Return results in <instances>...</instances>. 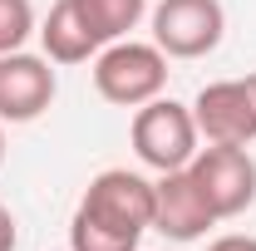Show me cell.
<instances>
[{"label":"cell","mask_w":256,"mask_h":251,"mask_svg":"<svg viewBox=\"0 0 256 251\" xmlns=\"http://www.w3.org/2000/svg\"><path fill=\"white\" fill-rule=\"evenodd\" d=\"M153 226V182L128 168H104L89 178L69 217V251H138Z\"/></svg>","instance_id":"1"},{"label":"cell","mask_w":256,"mask_h":251,"mask_svg":"<svg viewBox=\"0 0 256 251\" xmlns=\"http://www.w3.org/2000/svg\"><path fill=\"white\" fill-rule=\"evenodd\" d=\"M94 89L104 104L143 108L168 89V54L148 40H114L94 54Z\"/></svg>","instance_id":"2"},{"label":"cell","mask_w":256,"mask_h":251,"mask_svg":"<svg viewBox=\"0 0 256 251\" xmlns=\"http://www.w3.org/2000/svg\"><path fill=\"white\" fill-rule=\"evenodd\" d=\"M133 153L143 168L153 172H178L197 158V118H192V104H178V98H148L138 114H133Z\"/></svg>","instance_id":"3"},{"label":"cell","mask_w":256,"mask_h":251,"mask_svg":"<svg viewBox=\"0 0 256 251\" xmlns=\"http://www.w3.org/2000/svg\"><path fill=\"white\" fill-rule=\"evenodd\" d=\"M222 0H158L153 5V44L168 60H202L222 44Z\"/></svg>","instance_id":"4"},{"label":"cell","mask_w":256,"mask_h":251,"mask_svg":"<svg viewBox=\"0 0 256 251\" xmlns=\"http://www.w3.org/2000/svg\"><path fill=\"white\" fill-rule=\"evenodd\" d=\"M188 172L197 178L202 197L212 202L217 222L222 217H242L256 202V158L246 153V148L207 143V148H197V158L188 162Z\"/></svg>","instance_id":"5"},{"label":"cell","mask_w":256,"mask_h":251,"mask_svg":"<svg viewBox=\"0 0 256 251\" xmlns=\"http://www.w3.org/2000/svg\"><path fill=\"white\" fill-rule=\"evenodd\" d=\"M60 94L54 60L44 54H0V124H34Z\"/></svg>","instance_id":"6"},{"label":"cell","mask_w":256,"mask_h":251,"mask_svg":"<svg viewBox=\"0 0 256 251\" xmlns=\"http://www.w3.org/2000/svg\"><path fill=\"white\" fill-rule=\"evenodd\" d=\"M212 226H217V212L202 197V188L188 168L158 172V182H153V232H162L168 242H202Z\"/></svg>","instance_id":"7"},{"label":"cell","mask_w":256,"mask_h":251,"mask_svg":"<svg viewBox=\"0 0 256 251\" xmlns=\"http://www.w3.org/2000/svg\"><path fill=\"white\" fill-rule=\"evenodd\" d=\"M192 118L197 133L207 143H232V148H246L256 138V98L246 79H217L207 84L202 94L192 98Z\"/></svg>","instance_id":"8"},{"label":"cell","mask_w":256,"mask_h":251,"mask_svg":"<svg viewBox=\"0 0 256 251\" xmlns=\"http://www.w3.org/2000/svg\"><path fill=\"white\" fill-rule=\"evenodd\" d=\"M40 44H44V60H54V64H84V60H94L98 44L94 30L79 20V10H74V0H54L50 5V15H44V25H40Z\"/></svg>","instance_id":"9"},{"label":"cell","mask_w":256,"mask_h":251,"mask_svg":"<svg viewBox=\"0 0 256 251\" xmlns=\"http://www.w3.org/2000/svg\"><path fill=\"white\" fill-rule=\"evenodd\" d=\"M79 20L94 30L98 44L128 40V30H138V20L148 15V0H74Z\"/></svg>","instance_id":"10"},{"label":"cell","mask_w":256,"mask_h":251,"mask_svg":"<svg viewBox=\"0 0 256 251\" xmlns=\"http://www.w3.org/2000/svg\"><path fill=\"white\" fill-rule=\"evenodd\" d=\"M30 34H34V5L30 0H0V54L25 50Z\"/></svg>","instance_id":"11"},{"label":"cell","mask_w":256,"mask_h":251,"mask_svg":"<svg viewBox=\"0 0 256 251\" xmlns=\"http://www.w3.org/2000/svg\"><path fill=\"white\" fill-rule=\"evenodd\" d=\"M20 246V222H15V212L0 202V251H15Z\"/></svg>","instance_id":"12"},{"label":"cell","mask_w":256,"mask_h":251,"mask_svg":"<svg viewBox=\"0 0 256 251\" xmlns=\"http://www.w3.org/2000/svg\"><path fill=\"white\" fill-rule=\"evenodd\" d=\"M207 251H256V236H246V232H226V236H217Z\"/></svg>","instance_id":"13"},{"label":"cell","mask_w":256,"mask_h":251,"mask_svg":"<svg viewBox=\"0 0 256 251\" xmlns=\"http://www.w3.org/2000/svg\"><path fill=\"white\" fill-rule=\"evenodd\" d=\"M0 162H5V128H0Z\"/></svg>","instance_id":"14"},{"label":"cell","mask_w":256,"mask_h":251,"mask_svg":"<svg viewBox=\"0 0 256 251\" xmlns=\"http://www.w3.org/2000/svg\"><path fill=\"white\" fill-rule=\"evenodd\" d=\"M246 84H252V98H256V74H246Z\"/></svg>","instance_id":"15"}]
</instances>
